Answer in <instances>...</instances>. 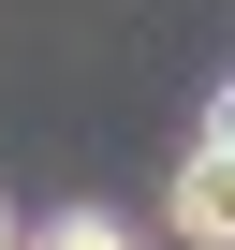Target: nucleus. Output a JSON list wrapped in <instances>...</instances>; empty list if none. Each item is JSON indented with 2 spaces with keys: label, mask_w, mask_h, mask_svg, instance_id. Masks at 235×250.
<instances>
[{
  "label": "nucleus",
  "mask_w": 235,
  "mask_h": 250,
  "mask_svg": "<svg viewBox=\"0 0 235 250\" xmlns=\"http://www.w3.org/2000/svg\"><path fill=\"white\" fill-rule=\"evenodd\" d=\"M162 221H176L191 250H235V147H206V133H191V162H176V191H162Z\"/></svg>",
  "instance_id": "f257e3e1"
},
{
  "label": "nucleus",
  "mask_w": 235,
  "mask_h": 250,
  "mask_svg": "<svg viewBox=\"0 0 235 250\" xmlns=\"http://www.w3.org/2000/svg\"><path fill=\"white\" fill-rule=\"evenodd\" d=\"M30 250H147V235H133V221H118V206H59V221H44Z\"/></svg>",
  "instance_id": "f03ea898"
},
{
  "label": "nucleus",
  "mask_w": 235,
  "mask_h": 250,
  "mask_svg": "<svg viewBox=\"0 0 235 250\" xmlns=\"http://www.w3.org/2000/svg\"><path fill=\"white\" fill-rule=\"evenodd\" d=\"M206 147H235V88H220V103H206Z\"/></svg>",
  "instance_id": "7ed1b4c3"
},
{
  "label": "nucleus",
  "mask_w": 235,
  "mask_h": 250,
  "mask_svg": "<svg viewBox=\"0 0 235 250\" xmlns=\"http://www.w3.org/2000/svg\"><path fill=\"white\" fill-rule=\"evenodd\" d=\"M0 250H15V221H0Z\"/></svg>",
  "instance_id": "20e7f679"
}]
</instances>
